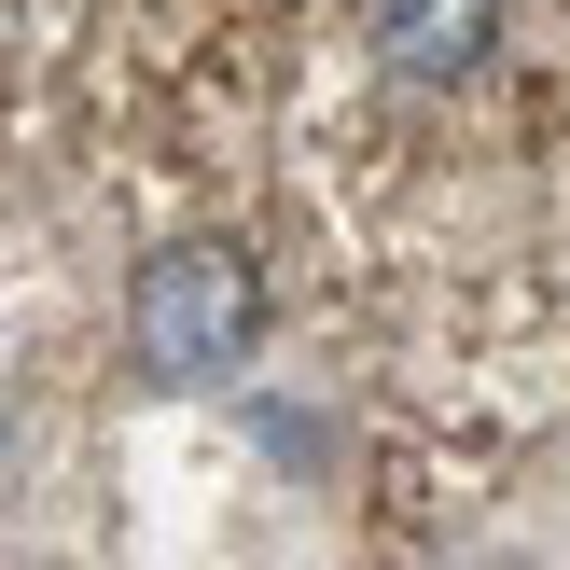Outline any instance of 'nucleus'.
Listing matches in <instances>:
<instances>
[{"label": "nucleus", "mask_w": 570, "mask_h": 570, "mask_svg": "<svg viewBox=\"0 0 570 570\" xmlns=\"http://www.w3.org/2000/svg\"><path fill=\"white\" fill-rule=\"evenodd\" d=\"M362 42H376L404 83H460V70H488L501 0H362Z\"/></svg>", "instance_id": "f03ea898"}, {"label": "nucleus", "mask_w": 570, "mask_h": 570, "mask_svg": "<svg viewBox=\"0 0 570 570\" xmlns=\"http://www.w3.org/2000/svg\"><path fill=\"white\" fill-rule=\"evenodd\" d=\"M265 265L237 237H167L154 265L126 278V376L139 390H223L265 362Z\"/></svg>", "instance_id": "f257e3e1"}]
</instances>
